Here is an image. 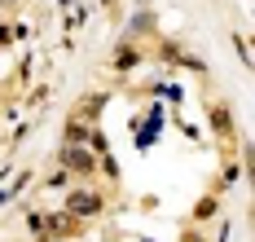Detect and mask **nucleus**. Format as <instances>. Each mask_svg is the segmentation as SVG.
<instances>
[{"label": "nucleus", "instance_id": "f257e3e1", "mask_svg": "<svg viewBox=\"0 0 255 242\" xmlns=\"http://www.w3.org/2000/svg\"><path fill=\"white\" fill-rule=\"evenodd\" d=\"M102 207V198H93V194H71V212L75 216H93Z\"/></svg>", "mask_w": 255, "mask_h": 242}, {"label": "nucleus", "instance_id": "f03ea898", "mask_svg": "<svg viewBox=\"0 0 255 242\" xmlns=\"http://www.w3.org/2000/svg\"><path fill=\"white\" fill-rule=\"evenodd\" d=\"M66 163L79 167V172H88V167H93V154H88V150H66Z\"/></svg>", "mask_w": 255, "mask_h": 242}, {"label": "nucleus", "instance_id": "7ed1b4c3", "mask_svg": "<svg viewBox=\"0 0 255 242\" xmlns=\"http://www.w3.org/2000/svg\"><path fill=\"white\" fill-rule=\"evenodd\" d=\"M211 119H216V128H225V132H229V110H225V106L216 110V115H211Z\"/></svg>", "mask_w": 255, "mask_h": 242}]
</instances>
